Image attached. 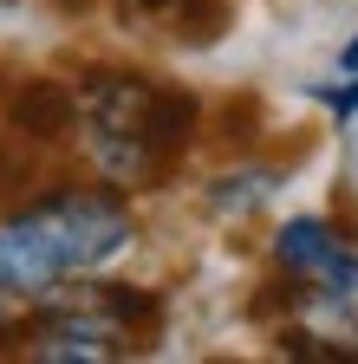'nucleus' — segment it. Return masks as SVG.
Masks as SVG:
<instances>
[{
	"mask_svg": "<svg viewBox=\"0 0 358 364\" xmlns=\"http://www.w3.org/2000/svg\"><path fill=\"white\" fill-rule=\"evenodd\" d=\"M352 247H358V228L332 221V215H287L267 241V260H274L280 280L300 287H345L352 280ZM352 293V287H345Z\"/></svg>",
	"mask_w": 358,
	"mask_h": 364,
	"instance_id": "obj_4",
	"label": "nucleus"
},
{
	"mask_svg": "<svg viewBox=\"0 0 358 364\" xmlns=\"http://www.w3.org/2000/svg\"><path fill=\"white\" fill-rule=\"evenodd\" d=\"M287 189V163H267V156H241L228 169H215L209 176V189H202V208L215 221H254L267 202H274Z\"/></svg>",
	"mask_w": 358,
	"mask_h": 364,
	"instance_id": "obj_6",
	"label": "nucleus"
},
{
	"mask_svg": "<svg viewBox=\"0 0 358 364\" xmlns=\"http://www.w3.org/2000/svg\"><path fill=\"white\" fill-rule=\"evenodd\" d=\"M39 182V163H33V144H20V136L7 130L0 136V202H20L26 189Z\"/></svg>",
	"mask_w": 358,
	"mask_h": 364,
	"instance_id": "obj_8",
	"label": "nucleus"
},
{
	"mask_svg": "<svg viewBox=\"0 0 358 364\" xmlns=\"http://www.w3.org/2000/svg\"><path fill=\"white\" fill-rule=\"evenodd\" d=\"M202 98L196 91H183V85H163L157 78V98H150V117H144V144L176 169L189 150H196V136H202Z\"/></svg>",
	"mask_w": 358,
	"mask_h": 364,
	"instance_id": "obj_7",
	"label": "nucleus"
},
{
	"mask_svg": "<svg viewBox=\"0 0 358 364\" xmlns=\"http://www.w3.org/2000/svg\"><path fill=\"white\" fill-rule=\"evenodd\" d=\"M137 247L130 196L98 176H53L0 215V293L14 306H33L59 293L65 280L111 273Z\"/></svg>",
	"mask_w": 358,
	"mask_h": 364,
	"instance_id": "obj_1",
	"label": "nucleus"
},
{
	"mask_svg": "<svg viewBox=\"0 0 358 364\" xmlns=\"http://www.w3.org/2000/svg\"><path fill=\"white\" fill-rule=\"evenodd\" d=\"M306 91H312V98H320L339 124H345V117H358V72H345V85H306Z\"/></svg>",
	"mask_w": 358,
	"mask_h": 364,
	"instance_id": "obj_9",
	"label": "nucleus"
},
{
	"mask_svg": "<svg viewBox=\"0 0 358 364\" xmlns=\"http://www.w3.org/2000/svg\"><path fill=\"white\" fill-rule=\"evenodd\" d=\"M78 130L72 144L85 150L98 182L111 189H157L169 176V163L144 144V117H150V98H157V78L150 72H130V65H85L78 72Z\"/></svg>",
	"mask_w": 358,
	"mask_h": 364,
	"instance_id": "obj_2",
	"label": "nucleus"
},
{
	"mask_svg": "<svg viewBox=\"0 0 358 364\" xmlns=\"http://www.w3.org/2000/svg\"><path fill=\"white\" fill-rule=\"evenodd\" d=\"M345 287H352V293H358V247H352V280H345Z\"/></svg>",
	"mask_w": 358,
	"mask_h": 364,
	"instance_id": "obj_12",
	"label": "nucleus"
},
{
	"mask_svg": "<svg viewBox=\"0 0 358 364\" xmlns=\"http://www.w3.org/2000/svg\"><path fill=\"white\" fill-rule=\"evenodd\" d=\"M339 72H358V33H352V39L339 46Z\"/></svg>",
	"mask_w": 358,
	"mask_h": 364,
	"instance_id": "obj_11",
	"label": "nucleus"
},
{
	"mask_svg": "<svg viewBox=\"0 0 358 364\" xmlns=\"http://www.w3.org/2000/svg\"><path fill=\"white\" fill-rule=\"evenodd\" d=\"M0 7H7V0H0Z\"/></svg>",
	"mask_w": 358,
	"mask_h": 364,
	"instance_id": "obj_14",
	"label": "nucleus"
},
{
	"mask_svg": "<svg viewBox=\"0 0 358 364\" xmlns=\"http://www.w3.org/2000/svg\"><path fill=\"white\" fill-rule=\"evenodd\" d=\"M0 124L33 150H65L72 130H78V91L53 72H33L0 98Z\"/></svg>",
	"mask_w": 358,
	"mask_h": 364,
	"instance_id": "obj_5",
	"label": "nucleus"
},
{
	"mask_svg": "<svg viewBox=\"0 0 358 364\" xmlns=\"http://www.w3.org/2000/svg\"><path fill=\"white\" fill-rule=\"evenodd\" d=\"M65 7H92V0H65Z\"/></svg>",
	"mask_w": 358,
	"mask_h": 364,
	"instance_id": "obj_13",
	"label": "nucleus"
},
{
	"mask_svg": "<svg viewBox=\"0 0 358 364\" xmlns=\"http://www.w3.org/2000/svg\"><path fill=\"white\" fill-rule=\"evenodd\" d=\"M124 7H137V14H176L183 0H124Z\"/></svg>",
	"mask_w": 358,
	"mask_h": 364,
	"instance_id": "obj_10",
	"label": "nucleus"
},
{
	"mask_svg": "<svg viewBox=\"0 0 358 364\" xmlns=\"http://www.w3.org/2000/svg\"><path fill=\"white\" fill-rule=\"evenodd\" d=\"M267 299H254L260 318H274V345L280 358H306V364H358V293L345 287H300L280 280L260 287Z\"/></svg>",
	"mask_w": 358,
	"mask_h": 364,
	"instance_id": "obj_3",
	"label": "nucleus"
}]
</instances>
